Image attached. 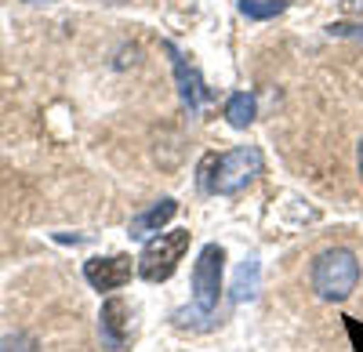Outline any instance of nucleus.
Returning <instances> with one entry per match:
<instances>
[{"instance_id": "obj_11", "label": "nucleus", "mask_w": 363, "mask_h": 352, "mask_svg": "<svg viewBox=\"0 0 363 352\" xmlns=\"http://www.w3.org/2000/svg\"><path fill=\"white\" fill-rule=\"evenodd\" d=\"M0 352H40V345L29 334H8L4 341H0Z\"/></svg>"}, {"instance_id": "obj_10", "label": "nucleus", "mask_w": 363, "mask_h": 352, "mask_svg": "<svg viewBox=\"0 0 363 352\" xmlns=\"http://www.w3.org/2000/svg\"><path fill=\"white\" fill-rule=\"evenodd\" d=\"M284 8H287V0H240V15H247V18H255V22L277 18Z\"/></svg>"}, {"instance_id": "obj_3", "label": "nucleus", "mask_w": 363, "mask_h": 352, "mask_svg": "<svg viewBox=\"0 0 363 352\" xmlns=\"http://www.w3.org/2000/svg\"><path fill=\"white\" fill-rule=\"evenodd\" d=\"M189 229H167V232H157V237L145 240V251L138 258V276L149 280V283H164L174 276L178 261L186 258L189 251Z\"/></svg>"}, {"instance_id": "obj_12", "label": "nucleus", "mask_w": 363, "mask_h": 352, "mask_svg": "<svg viewBox=\"0 0 363 352\" xmlns=\"http://www.w3.org/2000/svg\"><path fill=\"white\" fill-rule=\"evenodd\" d=\"M26 4H55V0H26Z\"/></svg>"}, {"instance_id": "obj_7", "label": "nucleus", "mask_w": 363, "mask_h": 352, "mask_svg": "<svg viewBox=\"0 0 363 352\" xmlns=\"http://www.w3.org/2000/svg\"><path fill=\"white\" fill-rule=\"evenodd\" d=\"M164 51L171 55V66H174V80H178L182 102H186L189 109H200V102L207 98V84H203V76L196 73V66L186 62V55H178L174 44H164Z\"/></svg>"}, {"instance_id": "obj_2", "label": "nucleus", "mask_w": 363, "mask_h": 352, "mask_svg": "<svg viewBox=\"0 0 363 352\" xmlns=\"http://www.w3.org/2000/svg\"><path fill=\"white\" fill-rule=\"evenodd\" d=\"M359 283V261L349 247H327L313 261V290L323 302H345Z\"/></svg>"}, {"instance_id": "obj_6", "label": "nucleus", "mask_w": 363, "mask_h": 352, "mask_svg": "<svg viewBox=\"0 0 363 352\" xmlns=\"http://www.w3.org/2000/svg\"><path fill=\"white\" fill-rule=\"evenodd\" d=\"M99 334L109 348H124L131 338V305L124 298H109L99 312Z\"/></svg>"}, {"instance_id": "obj_9", "label": "nucleus", "mask_w": 363, "mask_h": 352, "mask_svg": "<svg viewBox=\"0 0 363 352\" xmlns=\"http://www.w3.org/2000/svg\"><path fill=\"white\" fill-rule=\"evenodd\" d=\"M225 120H229L233 127L244 131V127L255 120V98H251V95H244V91L233 95V98L225 102Z\"/></svg>"}, {"instance_id": "obj_13", "label": "nucleus", "mask_w": 363, "mask_h": 352, "mask_svg": "<svg viewBox=\"0 0 363 352\" xmlns=\"http://www.w3.org/2000/svg\"><path fill=\"white\" fill-rule=\"evenodd\" d=\"M359 174H363V142H359Z\"/></svg>"}, {"instance_id": "obj_1", "label": "nucleus", "mask_w": 363, "mask_h": 352, "mask_svg": "<svg viewBox=\"0 0 363 352\" xmlns=\"http://www.w3.org/2000/svg\"><path fill=\"white\" fill-rule=\"evenodd\" d=\"M258 174H262V153L255 145H236V149L222 157H207L200 164V186L215 196H233L247 189Z\"/></svg>"}, {"instance_id": "obj_8", "label": "nucleus", "mask_w": 363, "mask_h": 352, "mask_svg": "<svg viewBox=\"0 0 363 352\" xmlns=\"http://www.w3.org/2000/svg\"><path fill=\"white\" fill-rule=\"evenodd\" d=\"M174 215H178V200H171V196L157 200L149 211H142V215L131 218V240H149V237H157V232H160Z\"/></svg>"}, {"instance_id": "obj_4", "label": "nucleus", "mask_w": 363, "mask_h": 352, "mask_svg": "<svg viewBox=\"0 0 363 352\" xmlns=\"http://www.w3.org/2000/svg\"><path fill=\"white\" fill-rule=\"evenodd\" d=\"M222 269H225V251L218 244H207L196 254V266H193V316L196 319H211L218 312Z\"/></svg>"}, {"instance_id": "obj_5", "label": "nucleus", "mask_w": 363, "mask_h": 352, "mask_svg": "<svg viewBox=\"0 0 363 352\" xmlns=\"http://www.w3.org/2000/svg\"><path fill=\"white\" fill-rule=\"evenodd\" d=\"M138 269V261L131 254H109V258H91L84 261V280L95 290H116L124 287Z\"/></svg>"}]
</instances>
